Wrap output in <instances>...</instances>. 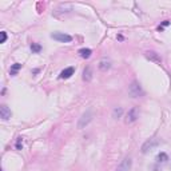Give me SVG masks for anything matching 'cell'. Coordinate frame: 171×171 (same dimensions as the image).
Segmentation results:
<instances>
[{
	"label": "cell",
	"instance_id": "6da1fadb",
	"mask_svg": "<svg viewBox=\"0 0 171 171\" xmlns=\"http://www.w3.org/2000/svg\"><path fill=\"white\" fill-rule=\"evenodd\" d=\"M94 119V110L92 108H88L82 114V117L79 118V122H78V128L79 130H83L84 127H87L90 124V122Z\"/></svg>",
	"mask_w": 171,
	"mask_h": 171
},
{
	"label": "cell",
	"instance_id": "7a4b0ae2",
	"mask_svg": "<svg viewBox=\"0 0 171 171\" xmlns=\"http://www.w3.org/2000/svg\"><path fill=\"white\" fill-rule=\"evenodd\" d=\"M128 94L131 98H140L144 95V91H143L142 86H140L137 80H134V82L128 86Z\"/></svg>",
	"mask_w": 171,
	"mask_h": 171
},
{
	"label": "cell",
	"instance_id": "3957f363",
	"mask_svg": "<svg viewBox=\"0 0 171 171\" xmlns=\"http://www.w3.org/2000/svg\"><path fill=\"white\" fill-rule=\"evenodd\" d=\"M158 144H159V140L157 138H151V139L146 140V142L143 143V146H142V153L143 154H147L148 151H153V150L157 147Z\"/></svg>",
	"mask_w": 171,
	"mask_h": 171
},
{
	"label": "cell",
	"instance_id": "277c9868",
	"mask_svg": "<svg viewBox=\"0 0 171 171\" xmlns=\"http://www.w3.org/2000/svg\"><path fill=\"white\" fill-rule=\"evenodd\" d=\"M138 118H139V110H138V107H132V108L127 112V115H126L124 122L127 123V124H130V123H134Z\"/></svg>",
	"mask_w": 171,
	"mask_h": 171
},
{
	"label": "cell",
	"instance_id": "5b68a950",
	"mask_svg": "<svg viewBox=\"0 0 171 171\" xmlns=\"http://www.w3.org/2000/svg\"><path fill=\"white\" fill-rule=\"evenodd\" d=\"M51 38L54 40H58V42H62V43H70L72 40V36H70L67 34H63V32H55L51 35Z\"/></svg>",
	"mask_w": 171,
	"mask_h": 171
},
{
	"label": "cell",
	"instance_id": "8992f818",
	"mask_svg": "<svg viewBox=\"0 0 171 171\" xmlns=\"http://www.w3.org/2000/svg\"><path fill=\"white\" fill-rule=\"evenodd\" d=\"M131 166H132V160H131L130 157H127V158H124L122 160V163L118 166L117 171H130L131 170Z\"/></svg>",
	"mask_w": 171,
	"mask_h": 171
},
{
	"label": "cell",
	"instance_id": "52a82bcc",
	"mask_svg": "<svg viewBox=\"0 0 171 171\" xmlns=\"http://www.w3.org/2000/svg\"><path fill=\"white\" fill-rule=\"evenodd\" d=\"M11 115H12V112H11V110H9L7 106H2L0 107V118H2L3 120H8L9 118H11Z\"/></svg>",
	"mask_w": 171,
	"mask_h": 171
},
{
	"label": "cell",
	"instance_id": "ba28073f",
	"mask_svg": "<svg viewBox=\"0 0 171 171\" xmlns=\"http://www.w3.org/2000/svg\"><path fill=\"white\" fill-rule=\"evenodd\" d=\"M74 72H75V68H74V67H67V68H64L63 71L60 72L59 78H60V79H68V78L72 76Z\"/></svg>",
	"mask_w": 171,
	"mask_h": 171
},
{
	"label": "cell",
	"instance_id": "9c48e42d",
	"mask_svg": "<svg viewBox=\"0 0 171 171\" xmlns=\"http://www.w3.org/2000/svg\"><path fill=\"white\" fill-rule=\"evenodd\" d=\"M111 67V60L107 59V58H103L102 60L99 62V70L100 71H107Z\"/></svg>",
	"mask_w": 171,
	"mask_h": 171
},
{
	"label": "cell",
	"instance_id": "30bf717a",
	"mask_svg": "<svg viewBox=\"0 0 171 171\" xmlns=\"http://www.w3.org/2000/svg\"><path fill=\"white\" fill-rule=\"evenodd\" d=\"M83 80L84 82H91L92 80V68L91 67H86L83 71Z\"/></svg>",
	"mask_w": 171,
	"mask_h": 171
},
{
	"label": "cell",
	"instance_id": "8fae6325",
	"mask_svg": "<svg viewBox=\"0 0 171 171\" xmlns=\"http://www.w3.org/2000/svg\"><path fill=\"white\" fill-rule=\"evenodd\" d=\"M78 54L80 55V58H83V59H88L90 56H91L92 51H91L90 48H80L79 51H78Z\"/></svg>",
	"mask_w": 171,
	"mask_h": 171
},
{
	"label": "cell",
	"instance_id": "7c38bea8",
	"mask_svg": "<svg viewBox=\"0 0 171 171\" xmlns=\"http://www.w3.org/2000/svg\"><path fill=\"white\" fill-rule=\"evenodd\" d=\"M146 58L150 59V60H153V62H155V63H160V62H162V59H160L155 52H147V54H146Z\"/></svg>",
	"mask_w": 171,
	"mask_h": 171
},
{
	"label": "cell",
	"instance_id": "4fadbf2b",
	"mask_svg": "<svg viewBox=\"0 0 171 171\" xmlns=\"http://www.w3.org/2000/svg\"><path fill=\"white\" fill-rule=\"evenodd\" d=\"M22 64L20 63H15V64H12L11 66V70H9V74L12 75V76H15V75H16L18 72H19V70H22Z\"/></svg>",
	"mask_w": 171,
	"mask_h": 171
},
{
	"label": "cell",
	"instance_id": "5bb4252c",
	"mask_svg": "<svg viewBox=\"0 0 171 171\" xmlns=\"http://www.w3.org/2000/svg\"><path fill=\"white\" fill-rule=\"evenodd\" d=\"M167 160H168V157H167V154H166V153L158 154V157H157V162L158 163H166Z\"/></svg>",
	"mask_w": 171,
	"mask_h": 171
},
{
	"label": "cell",
	"instance_id": "9a60e30c",
	"mask_svg": "<svg viewBox=\"0 0 171 171\" xmlns=\"http://www.w3.org/2000/svg\"><path fill=\"white\" fill-rule=\"evenodd\" d=\"M122 114H123V108L122 107H115L114 111H112V118L119 119L120 117H122Z\"/></svg>",
	"mask_w": 171,
	"mask_h": 171
},
{
	"label": "cell",
	"instance_id": "2e32d148",
	"mask_svg": "<svg viewBox=\"0 0 171 171\" xmlns=\"http://www.w3.org/2000/svg\"><path fill=\"white\" fill-rule=\"evenodd\" d=\"M31 49H32V52H40V49H42V46L40 44H36V43H32L31 44Z\"/></svg>",
	"mask_w": 171,
	"mask_h": 171
},
{
	"label": "cell",
	"instance_id": "e0dca14e",
	"mask_svg": "<svg viewBox=\"0 0 171 171\" xmlns=\"http://www.w3.org/2000/svg\"><path fill=\"white\" fill-rule=\"evenodd\" d=\"M16 148H18V150H22V148H23V139H22V138H18Z\"/></svg>",
	"mask_w": 171,
	"mask_h": 171
},
{
	"label": "cell",
	"instance_id": "ac0fdd59",
	"mask_svg": "<svg viewBox=\"0 0 171 171\" xmlns=\"http://www.w3.org/2000/svg\"><path fill=\"white\" fill-rule=\"evenodd\" d=\"M6 40H7V34L6 32H2V40H0V43H6Z\"/></svg>",
	"mask_w": 171,
	"mask_h": 171
},
{
	"label": "cell",
	"instance_id": "d6986e66",
	"mask_svg": "<svg viewBox=\"0 0 171 171\" xmlns=\"http://www.w3.org/2000/svg\"><path fill=\"white\" fill-rule=\"evenodd\" d=\"M168 24H170L168 20H166V22H163V26H168Z\"/></svg>",
	"mask_w": 171,
	"mask_h": 171
}]
</instances>
